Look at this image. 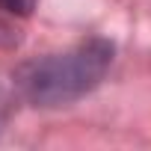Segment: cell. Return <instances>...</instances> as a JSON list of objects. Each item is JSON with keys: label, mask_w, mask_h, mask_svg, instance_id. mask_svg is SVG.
Here are the masks:
<instances>
[{"label": "cell", "mask_w": 151, "mask_h": 151, "mask_svg": "<svg viewBox=\"0 0 151 151\" xmlns=\"http://www.w3.org/2000/svg\"><path fill=\"white\" fill-rule=\"evenodd\" d=\"M116 45L104 36H86L65 50L24 59L12 71L15 95L39 110L68 107L95 92L113 68Z\"/></svg>", "instance_id": "1"}, {"label": "cell", "mask_w": 151, "mask_h": 151, "mask_svg": "<svg viewBox=\"0 0 151 151\" xmlns=\"http://www.w3.org/2000/svg\"><path fill=\"white\" fill-rule=\"evenodd\" d=\"M39 0H0V12H6V15H18V18H27L33 15Z\"/></svg>", "instance_id": "2"}, {"label": "cell", "mask_w": 151, "mask_h": 151, "mask_svg": "<svg viewBox=\"0 0 151 151\" xmlns=\"http://www.w3.org/2000/svg\"><path fill=\"white\" fill-rule=\"evenodd\" d=\"M6 119H9V98H6L3 89H0V130L6 127Z\"/></svg>", "instance_id": "3"}]
</instances>
